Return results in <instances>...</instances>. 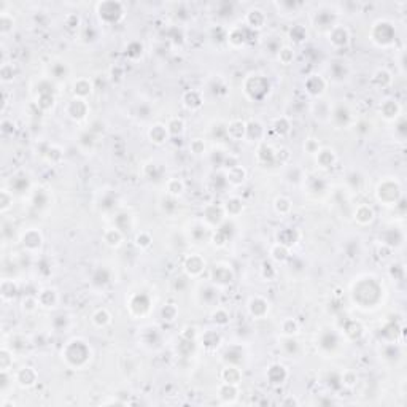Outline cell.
<instances>
[{
    "mask_svg": "<svg viewBox=\"0 0 407 407\" xmlns=\"http://www.w3.org/2000/svg\"><path fill=\"white\" fill-rule=\"evenodd\" d=\"M91 347L81 339H72L70 342L65 344L62 350V358L70 368L81 369L89 363L91 359Z\"/></svg>",
    "mask_w": 407,
    "mask_h": 407,
    "instance_id": "6da1fadb",
    "label": "cell"
},
{
    "mask_svg": "<svg viewBox=\"0 0 407 407\" xmlns=\"http://www.w3.org/2000/svg\"><path fill=\"white\" fill-rule=\"evenodd\" d=\"M245 94L248 96V99L252 100H263L267 94H269V89H270V84L269 81L263 77V75H250L248 78L245 80Z\"/></svg>",
    "mask_w": 407,
    "mask_h": 407,
    "instance_id": "7a4b0ae2",
    "label": "cell"
},
{
    "mask_svg": "<svg viewBox=\"0 0 407 407\" xmlns=\"http://www.w3.org/2000/svg\"><path fill=\"white\" fill-rule=\"evenodd\" d=\"M97 13L102 21L113 24L124 16V5L120 2H100L97 5Z\"/></svg>",
    "mask_w": 407,
    "mask_h": 407,
    "instance_id": "3957f363",
    "label": "cell"
},
{
    "mask_svg": "<svg viewBox=\"0 0 407 407\" xmlns=\"http://www.w3.org/2000/svg\"><path fill=\"white\" fill-rule=\"evenodd\" d=\"M399 191L401 188L396 182L393 180H385L382 182L379 186H377V191H375V196L380 202H383L385 206H391V204L398 202V197H399Z\"/></svg>",
    "mask_w": 407,
    "mask_h": 407,
    "instance_id": "277c9868",
    "label": "cell"
},
{
    "mask_svg": "<svg viewBox=\"0 0 407 407\" xmlns=\"http://www.w3.org/2000/svg\"><path fill=\"white\" fill-rule=\"evenodd\" d=\"M21 245L27 253H37L43 245V236L41 232L35 228L27 229L21 236Z\"/></svg>",
    "mask_w": 407,
    "mask_h": 407,
    "instance_id": "5b68a950",
    "label": "cell"
},
{
    "mask_svg": "<svg viewBox=\"0 0 407 407\" xmlns=\"http://www.w3.org/2000/svg\"><path fill=\"white\" fill-rule=\"evenodd\" d=\"M210 279L215 286H226L234 282V272L228 264H216L212 269Z\"/></svg>",
    "mask_w": 407,
    "mask_h": 407,
    "instance_id": "8992f818",
    "label": "cell"
},
{
    "mask_svg": "<svg viewBox=\"0 0 407 407\" xmlns=\"http://www.w3.org/2000/svg\"><path fill=\"white\" fill-rule=\"evenodd\" d=\"M65 111L72 120L81 121L86 118V115H88V111H89L88 102H86V99H80V97L70 99L67 107H65Z\"/></svg>",
    "mask_w": 407,
    "mask_h": 407,
    "instance_id": "52a82bcc",
    "label": "cell"
},
{
    "mask_svg": "<svg viewBox=\"0 0 407 407\" xmlns=\"http://www.w3.org/2000/svg\"><path fill=\"white\" fill-rule=\"evenodd\" d=\"M382 35H383V38H382V47L390 45V43L393 41V38H395L393 27H391V24L387 22V21H379V22H375L374 27H372V41L374 43L379 41Z\"/></svg>",
    "mask_w": 407,
    "mask_h": 407,
    "instance_id": "ba28073f",
    "label": "cell"
},
{
    "mask_svg": "<svg viewBox=\"0 0 407 407\" xmlns=\"http://www.w3.org/2000/svg\"><path fill=\"white\" fill-rule=\"evenodd\" d=\"M328 38L334 48H345L348 45V41H350V32H348L347 27L341 24H334L329 29Z\"/></svg>",
    "mask_w": 407,
    "mask_h": 407,
    "instance_id": "9c48e42d",
    "label": "cell"
},
{
    "mask_svg": "<svg viewBox=\"0 0 407 407\" xmlns=\"http://www.w3.org/2000/svg\"><path fill=\"white\" fill-rule=\"evenodd\" d=\"M226 220V213L223 206H215V204H209L204 210V221L207 226H220Z\"/></svg>",
    "mask_w": 407,
    "mask_h": 407,
    "instance_id": "30bf717a",
    "label": "cell"
},
{
    "mask_svg": "<svg viewBox=\"0 0 407 407\" xmlns=\"http://www.w3.org/2000/svg\"><path fill=\"white\" fill-rule=\"evenodd\" d=\"M183 267H185V272H186L188 277H199V275L206 270L207 264H206V259H204L200 255L193 253L185 259Z\"/></svg>",
    "mask_w": 407,
    "mask_h": 407,
    "instance_id": "8fae6325",
    "label": "cell"
},
{
    "mask_svg": "<svg viewBox=\"0 0 407 407\" xmlns=\"http://www.w3.org/2000/svg\"><path fill=\"white\" fill-rule=\"evenodd\" d=\"M14 380H16L18 385L22 388H32L37 385L38 372L32 366H24V368L18 369V372L14 374Z\"/></svg>",
    "mask_w": 407,
    "mask_h": 407,
    "instance_id": "7c38bea8",
    "label": "cell"
},
{
    "mask_svg": "<svg viewBox=\"0 0 407 407\" xmlns=\"http://www.w3.org/2000/svg\"><path fill=\"white\" fill-rule=\"evenodd\" d=\"M269 309H270V304L266 298L263 296H253L250 301H248V312L252 316H255L256 320H261L264 318L267 313H269Z\"/></svg>",
    "mask_w": 407,
    "mask_h": 407,
    "instance_id": "4fadbf2b",
    "label": "cell"
},
{
    "mask_svg": "<svg viewBox=\"0 0 407 407\" xmlns=\"http://www.w3.org/2000/svg\"><path fill=\"white\" fill-rule=\"evenodd\" d=\"M326 84L328 83L322 75L313 74V75H309L307 80H305V91L313 97H318L326 91Z\"/></svg>",
    "mask_w": 407,
    "mask_h": 407,
    "instance_id": "5bb4252c",
    "label": "cell"
},
{
    "mask_svg": "<svg viewBox=\"0 0 407 407\" xmlns=\"http://www.w3.org/2000/svg\"><path fill=\"white\" fill-rule=\"evenodd\" d=\"M266 21H267V16L261 8H252L245 16V24L248 29H252V31H259V29H263Z\"/></svg>",
    "mask_w": 407,
    "mask_h": 407,
    "instance_id": "9a60e30c",
    "label": "cell"
},
{
    "mask_svg": "<svg viewBox=\"0 0 407 407\" xmlns=\"http://www.w3.org/2000/svg\"><path fill=\"white\" fill-rule=\"evenodd\" d=\"M288 377H289L288 369L283 365H279V363H275V365H272L267 369V380L270 385H282L286 382Z\"/></svg>",
    "mask_w": 407,
    "mask_h": 407,
    "instance_id": "2e32d148",
    "label": "cell"
},
{
    "mask_svg": "<svg viewBox=\"0 0 407 407\" xmlns=\"http://www.w3.org/2000/svg\"><path fill=\"white\" fill-rule=\"evenodd\" d=\"M315 161H316V166L320 169H329L337 161L336 151H334L332 148H320L318 153L315 154Z\"/></svg>",
    "mask_w": 407,
    "mask_h": 407,
    "instance_id": "e0dca14e",
    "label": "cell"
},
{
    "mask_svg": "<svg viewBox=\"0 0 407 407\" xmlns=\"http://www.w3.org/2000/svg\"><path fill=\"white\" fill-rule=\"evenodd\" d=\"M226 40L228 43L232 47V48H240L243 47L248 38H246V34H245V27H240V26H236L232 27L231 31L226 32Z\"/></svg>",
    "mask_w": 407,
    "mask_h": 407,
    "instance_id": "ac0fdd59",
    "label": "cell"
},
{
    "mask_svg": "<svg viewBox=\"0 0 407 407\" xmlns=\"http://www.w3.org/2000/svg\"><path fill=\"white\" fill-rule=\"evenodd\" d=\"M299 240V232L293 228H283L277 232V243L286 246V248H291Z\"/></svg>",
    "mask_w": 407,
    "mask_h": 407,
    "instance_id": "d6986e66",
    "label": "cell"
},
{
    "mask_svg": "<svg viewBox=\"0 0 407 407\" xmlns=\"http://www.w3.org/2000/svg\"><path fill=\"white\" fill-rule=\"evenodd\" d=\"M226 135L231 140H242L246 135V123L242 120H232L228 126H226Z\"/></svg>",
    "mask_w": 407,
    "mask_h": 407,
    "instance_id": "ffe728a7",
    "label": "cell"
},
{
    "mask_svg": "<svg viewBox=\"0 0 407 407\" xmlns=\"http://www.w3.org/2000/svg\"><path fill=\"white\" fill-rule=\"evenodd\" d=\"M374 218H375V213L372 210L371 206H368V204H361V206H358L355 209V221L361 226H368L374 221Z\"/></svg>",
    "mask_w": 407,
    "mask_h": 407,
    "instance_id": "44dd1931",
    "label": "cell"
},
{
    "mask_svg": "<svg viewBox=\"0 0 407 407\" xmlns=\"http://www.w3.org/2000/svg\"><path fill=\"white\" fill-rule=\"evenodd\" d=\"M182 102H183V105L188 108V110H191V111H196L199 110L202 105H204V99H202V94L196 89H190V91H186L182 97Z\"/></svg>",
    "mask_w": 407,
    "mask_h": 407,
    "instance_id": "7402d4cb",
    "label": "cell"
},
{
    "mask_svg": "<svg viewBox=\"0 0 407 407\" xmlns=\"http://www.w3.org/2000/svg\"><path fill=\"white\" fill-rule=\"evenodd\" d=\"M123 240H124V232L121 229L110 228L104 231V242L110 248H118V246L123 245Z\"/></svg>",
    "mask_w": 407,
    "mask_h": 407,
    "instance_id": "603a6c76",
    "label": "cell"
},
{
    "mask_svg": "<svg viewBox=\"0 0 407 407\" xmlns=\"http://www.w3.org/2000/svg\"><path fill=\"white\" fill-rule=\"evenodd\" d=\"M245 178H246V170L240 164H237L234 167H229L226 170V182L232 186L242 185L245 182Z\"/></svg>",
    "mask_w": 407,
    "mask_h": 407,
    "instance_id": "cb8c5ba5",
    "label": "cell"
},
{
    "mask_svg": "<svg viewBox=\"0 0 407 407\" xmlns=\"http://www.w3.org/2000/svg\"><path fill=\"white\" fill-rule=\"evenodd\" d=\"M264 134H266L264 126L261 124L259 121L252 120L250 123H246V135H245V139L253 140V142H263Z\"/></svg>",
    "mask_w": 407,
    "mask_h": 407,
    "instance_id": "d4e9b609",
    "label": "cell"
},
{
    "mask_svg": "<svg viewBox=\"0 0 407 407\" xmlns=\"http://www.w3.org/2000/svg\"><path fill=\"white\" fill-rule=\"evenodd\" d=\"M221 379L224 383H231V385H239L242 382V371L236 366V365H228L223 371H221Z\"/></svg>",
    "mask_w": 407,
    "mask_h": 407,
    "instance_id": "484cf974",
    "label": "cell"
},
{
    "mask_svg": "<svg viewBox=\"0 0 407 407\" xmlns=\"http://www.w3.org/2000/svg\"><path fill=\"white\" fill-rule=\"evenodd\" d=\"M399 111H401V107L398 104V100L395 99H387L380 104V113L387 120H395L399 115Z\"/></svg>",
    "mask_w": 407,
    "mask_h": 407,
    "instance_id": "4316f807",
    "label": "cell"
},
{
    "mask_svg": "<svg viewBox=\"0 0 407 407\" xmlns=\"http://www.w3.org/2000/svg\"><path fill=\"white\" fill-rule=\"evenodd\" d=\"M37 299H38L40 307L51 309L57 302V293L54 288H45V289H41L40 293H37Z\"/></svg>",
    "mask_w": 407,
    "mask_h": 407,
    "instance_id": "83f0119b",
    "label": "cell"
},
{
    "mask_svg": "<svg viewBox=\"0 0 407 407\" xmlns=\"http://www.w3.org/2000/svg\"><path fill=\"white\" fill-rule=\"evenodd\" d=\"M148 139L156 143V145H163L164 142L169 140V132H167V127L164 124H154L150 127L148 130Z\"/></svg>",
    "mask_w": 407,
    "mask_h": 407,
    "instance_id": "f1b7e54d",
    "label": "cell"
},
{
    "mask_svg": "<svg viewBox=\"0 0 407 407\" xmlns=\"http://www.w3.org/2000/svg\"><path fill=\"white\" fill-rule=\"evenodd\" d=\"M93 94V83L89 78H78L74 83V97L86 99Z\"/></svg>",
    "mask_w": 407,
    "mask_h": 407,
    "instance_id": "f546056e",
    "label": "cell"
},
{
    "mask_svg": "<svg viewBox=\"0 0 407 407\" xmlns=\"http://www.w3.org/2000/svg\"><path fill=\"white\" fill-rule=\"evenodd\" d=\"M256 157L261 164H272V163H275V150L270 147L269 143L261 142L259 147H258Z\"/></svg>",
    "mask_w": 407,
    "mask_h": 407,
    "instance_id": "4dcf8cb0",
    "label": "cell"
},
{
    "mask_svg": "<svg viewBox=\"0 0 407 407\" xmlns=\"http://www.w3.org/2000/svg\"><path fill=\"white\" fill-rule=\"evenodd\" d=\"M239 385H231V383H221V387H220V390H218V396H220V399L223 401V402H229V404H232L236 401V398H237V395H239V388H237Z\"/></svg>",
    "mask_w": 407,
    "mask_h": 407,
    "instance_id": "1f68e13d",
    "label": "cell"
},
{
    "mask_svg": "<svg viewBox=\"0 0 407 407\" xmlns=\"http://www.w3.org/2000/svg\"><path fill=\"white\" fill-rule=\"evenodd\" d=\"M223 209H224L226 216H237L243 210V202L240 197H229L223 204Z\"/></svg>",
    "mask_w": 407,
    "mask_h": 407,
    "instance_id": "d6a6232c",
    "label": "cell"
},
{
    "mask_svg": "<svg viewBox=\"0 0 407 407\" xmlns=\"http://www.w3.org/2000/svg\"><path fill=\"white\" fill-rule=\"evenodd\" d=\"M269 255H270V258L275 261V263H285V261L289 259V248H286V246H283V245L275 242L270 246Z\"/></svg>",
    "mask_w": 407,
    "mask_h": 407,
    "instance_id": "836d02e7",
    "label": "cell"
},
{
    "mask_svg": "<svg viewBox=\"0 0 407 407\" xmlns=\"http://www.w3.org/2000/svg\"><path fill=\"white\" fill-rule=\"evenodd\" d=\"M166 127H167L169 137H180V135H183V132H185L186 124H185V121H183L182 118L175 116V118H170V120L167 121Z\"/></svg>",
    "mask_w": 407,
    "mask_h": 407,
    "instance_id": "e575fe53",
    "label": "cell"
},
{
    "mask_svg": "<svg viewBox=\"0 0 407 407\" xmlns=\"http://www.w3.org/2000/svg\"><path fill=\"white\" fill-rule=\"evenodd\" d=\"M166 191L169 197H178L185 191V183L180 178H169L166 182Z\"/></svg>",
    "mask_w": 407,
    "mask_h": 407,
    "instance_id": "d590c367",
    "label": "cell"
},
{
    "mask_svg": "<svg viewBox=\"0 0 407 407\" xmlns=\"http://www.w3.org/2000/svg\"><path fill=\"white\" fill-rule=\"evenodd\" d=\"M16 293H18V286L14 285V282L10 279H4L2 288H0V296H2V301L4 302L11 301L14 296H16Z\"/></svg>",
    "mask_w": 407,
    "mask_h": 407,
    "instance_id": "8d00e7d4",
    "label": "cell"
},
{
    "mask_svg": "<svg viewBox=\"0 0 407 407\" xmlns=\"http://www.w3.org/2000/svg\"><path fill=\"white\" fill-rule=\"evenodd\" d=\"M91 320H93L94 326H97V328H105L111 322V315H110V312L107 309H99V310H96L93 313V318Z\"/></svg>",
    "mask_w": 407,
    "mask_h": 407,
    "instance_id": "74e56055",
    "label": "cell"
},
{
    "mask_svg": "<svg viewBox=\"0 0 407 407\" xmlns=\"http://www.w3.org/2000/svg\"><path fill=\"white\" fill-rule=\"evenodd\" d=\"M280 328H282L283 336H288V337H295L299 332V323L295 318H285L280 325Z\"/></svg>",
    "mask_w": 407,
    "mask_h": 407,
    "instance_id": "f35d334b",
    "label": "cell"
},
{
    "mask_svg": "<svg viewBox=\"0 0 407 407\" xmlns=\"http://www.w3.org/2000/svg\"><path fill=\"white\" fill-rule=\"evenodd\" d=\"M13 366V350L10 347L4 345L0 350V371H10Z\"/></svg>",
    "mask_w": 407,
    "mask_h": 407,
    "instance_id": "ab89813d",
    "label": "cell"
},
{
    "mask_svg": "<svg viewBox=\"0 0 407 407\" xmlns=\"http://www.w3.org/2000/svg\"><path fill=\"white\" fill-rule=\"evenodd\" d=\"M229 318H231V315L224 307H216L212 312V322L216 326H226L229 323Z\"/></svg>",
    "mask_w": 407,
    "mask_h": 407,
    "instance_id": "60d3db41",
    "label": "cell"
},
{
    "mask_svg": "<svg viewBox=\"0 0 407 407\" xmlns=\"http://www.w3.org/2000/svg\"><path fill=\"white\" fill-rule=\"evenodd\" d=\"M277 59L283 65L293 64V61H295V50L291 47H286V45L285 47H280V50L277 51Z\"/></svg>",
    "mask_w": 407,
    "mask_h": 407,
    "instance_id": "b9f144b4",
    "label": "cell"
},
{
    "mask_svg": "<svg viewBox=\"0 0 407 407\" xmlns=\"http://www.w3.org/2000/svg\"><path fill=\"white\" fill-rule=\"evenodd\" d=\"M14 27V19L11 14H8L7 11H2L0 14V34L2 35H7L13 31Z\"/></svg>",
    "mask_w": 407,
    "mask_h": 407,
    "instance_id": "7bdbcfd3",
    "label": "cell"
},
{
    "mask_svg": "<svg viewBox=\"0 0 407 407\" xmlns=\"http://www.w3.org/2000/svg\"><path fill=\"white\" fill-rule=\"evenodd\" d=\"M274 207H275V212L280 213V215H288L289 212H291V200H289L288 197L285 196H279L277 199H275L274 202Z\"/></svg>",
    "mask_w": 407,
    "mask_h": 407,
    "instance_id": "ee69618b",
    "label": "cell"
},
{
    "mask_svg": "<svg viewBox=\"0 0 407 407\" xmlns=\"http://www.w3.org/2000/svg\"><path fill=\"white\" fill-rule=\"evenodd\" d=\"M37 105L41 110H50L54 105V96L51 91H40V96L37 99Z\"/></svg>",
    "mask_w": 407,
    "mask_h": 407,
    "instance_id": "f6af8a7d",
    "label": "cell"
},
{
    "mask_svg": "<svg viewBox=\"0 0 407 407\" xmlns=\"http://www.w3.org/2000/svg\"><path fill=\"white\" fill-rule=\"evenodd\" d=\"M110 282V270L105 267H100L93 274V283L97 286H105Z\"/></svg>",
    "mask_w": 407,
    "mask_h": 407,
    "instance_id": "bcb514c9",
    "label": "cell"
},
{
    "mask_svg": "<svg viewBox=\"0 0 407 407\" xmlns=\"http://www.w3.org/2000/svg\"><path fill=\"white\" fill-rule=\"evenodd\" d=\"M135 245L139 246L140 250H147V248H150L151 246V242H153V237H151V234L150 232H147V231H140L139 234L135 236Z\"/></svg>",
    "mask_w": 407,
    "mask_h": 407,
    "instance_id": "7dc6e473",
    "label": "cell"
},
{
    "mask_svg": "<svg viewBox=\"0 0 407 407\" xmlns=\"http://www.w3.org/2000/svg\"><path fill=\"white\" fill-rule=\"evenodd\" d=\"M11 207H13V193L4 188V190L0 191V212L7 213Z\"/></svg>",
    "mask_w": 407,
    "mask_h": 407,
    "instance_id": "c3c4849f",
    "label": "cell"
},
{
    "mask_svg": "<svg viewBox=\"0 0 407 407\" xmlns=\"http://www.w3.org/2000/svg\"><path fill=\"white\" fill-rule=\"evenodd\" d=\"M177 316H178V309H177L175 304H166L161 309V318L164 320V322L172 323Z\"/></svg>",
    "mask_w": 407,
    "mask_h": 407,
    "instance_id": "681fc988",
    "label": "cell"
},
{
    "mask_svg": "<svg viewBox=\"0 0 407 407\" xmlns=\"http://www.w3.org/2000/svg\"><path fill=\"white\" fill-rule=\"evenodd\" d=\"M332 118L336 120L339 124H345L348 121V118H350V110H348L345 105H339L332 110Z\"/></svg>",
    "mask_w": 407,
    "mask_h": 407,
    "instance_id": "f907efd6",
    "label": "cell"
},
{
    "mask_svg": "<svg viewBox=\"0 0 407 407\" xmlns=\"http://www.w3.org/2000/svg\"><path fill=\"white\" fill-rule=\"evenodd\" d=\"M289 38H291L295 43H302L305 38H307V31H305L304 26L296 24L291 27V31H289Z\"/></svg>",
    "mask_w": 407,
    "mask_h": 407,
    "instance_id": "816d5d0a",
    "label": "cell"
},
{
    "mask_svg": "<svg viewBox=\"0 0 407 407\" xmlns=\"http://www.w3.org/2000/svg\"><path fill=\"white\" fill-rule=\"evenodd\" d=\"M289 127H291V124H289V120L286 118V116H282V118L275 120V123H274V130L282 137L289 132Z\"/></svg>",
    "mask_w": 407,
    "mask_h": 407,
    "instance_id": "f5cc1de1",
    "label": "cell"
},
{
    "mask_svg": "<svg viewBox=\"0 0 407 407\" xmlns=\"http://www.w3.org/2000/svg\"><path fill=\"white\" fill-rule=\"evenodd\" d=\"M356 382H358V375H356V372L352 371V369L345 371V372L341 375V385H342V387L352 388V387L356 385Z\"/></svg>",
    "mask_w": 407,
    "mask_h": 407,
    "instance_id": "db71d44e",
    "label": "cell"
},
{
    "mask_svg": "<svg viewBox=\"0 0 407 407\" xmlns=\"http://www.w3.org/2000/svg\"><path fill=\"white\" fill-rule=\"evenodd\" d=\"M218 342H220V334H218L216 331H207L202 336V344H204V347H207V348L216 347Z\"/></svg>",
    "mask_w": 407,
    "mask_h": 407,
    "instance_id": "11a10c76",
    "label": "cell"
},
{
    "mask_svg": "<svg viewBox=\"0 0 407 407\" xmlns=\"http://www.w3.org/2000/svg\"><path fill=\"white\" fill-rule=\"evenodd\" d=\"M38 307H40V304H38L37 296H26L22 299V310L26 313H34Z\"/></svg>",
    "mask_w": 407,
    "mask_h": 407,
    "instance_id": "9f6ffc18",
    "label": "cell"
},
{
    "mask_svg": "<svg viewBox=\"0 0 407 407\" xmlns=\"http://www.w3.org/2000/svg\"><path fill=\"white\" fill-rule=\"evenodd\" d=\"M142 53H143V47L139 45V41H132L126 48V54H127V57H130V59H137V57L142 56Z\"/></svg>",
    "mask_w": 407,
    "mask_h": 407,
    "instance_id": "6f0895ef",
    "label": "cell"
},
{
    "mask_svg": "<svg viewBox=\"0 0 407 407\" xmlns=\"http://www.w3.org/2000/svg\"><path fill=\"white\" fill-rule=\"evenodd\" d=\"M282 347H283V350L286 352V355H293V353H296V350H298V341L293 339V337L285 336Z\"/></svg>",
    "mask_w": 407,
    "mask_h": 407,
    "instance_id": "680465c9",
    "label": "cell"
},
{
    "mask_svg": "<svg viewBox=\"0 0 407 407\" xmlns=\"http://www.w3.org/2000/svg\"><path fill=\"white\" fill-rule=\"evenodd\" d=\"M190 150H191L193 154L200 156V154L206 153V143H204V140H200V139H194L190 143Z\"/></svg>",
    "mask_w": 407,
    "mask_h": 407,
    "instance_id": "91938a15",
    "label": "cell"
},
{
    "mask_svg": "<svg viewBox=\"0 0 407 407\" xmlns=\"http://www.w3.org/2000/svg\"><path fill=\"white\" fill-rule=\"evenodd\" d=\"M320 150V143L316 139H307L304 142V151L309 154H316Z\"/></svg>",
    "mask_w": 407,
    "mask_h": 407,
    "instance_id": "94428289",
    "label": "cell"
},
{
    "mask_svg": "<svg viewBox=\"0 0 407 407\" xmlns=\"http://www.w3.org/2000/svg\"><path fill=\"white\" fill-rule=\"evenodd\" d=\"M387 80L388 83H391V74L388 70L385 69H380V70H377L375 74H374V83H377L379 86H382V81Z\"/></svg>",
    "mask_w": 407,
    "mask_h": 407,
    "instance_id": "6125c7cd",
    "label": "cell"
},
{
    "mask_svg": "<svg viewBox=\"0 0 407 407\" xmlns=\"http://www.w3.org/2000/svg\"><path fill=\"white\" fill-rule=\"evenodd\" d=\"M0 75H2V81L7 83V81H11L14 78V69L13 65L10 64H4L2 65V70H0Z\"/></svg>",
    "mask_w": 407,
    "mask_h": 407,
    "instance_id": "be15d7a7",
    "label": "cell"
},
{
    "mask_svg": "<svg viewBox=\"0 0 407 407\" xmlns=\"http://www.w3.org/2000/svg\"><path fill=\"white\" fill-rule=\"evenodd\" d=\"M355 331L358 332V334H363V328H361V325L359 323H356V322H352L350 325H348L347 328H345V334L348 337H352V339H358V336L355 334Z\"/></svg>",
    "mask_w": 407,
    "mask_h": 407,
    "instance_id": "e7e4bbea",
    "label": "cell"
},
{
    "mask_svg": "<svg viewBox=\"0 0 407 407\" xmlns=\"http://www.w3.org/2000/svg\"><path fill=\"white\" fill-rule=\"evenodd\" d=\"M282 404H283V405H286V404H293V405H298L299 402H298V401H296L295 398H289V399H286V401H283Z\"/></svg>",
    "mask_w": 407,
    "mask_h": 407,
    "instance_id": "03108f58",
    "label": "cell"
}]
</instances>
